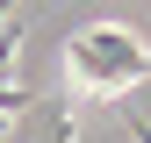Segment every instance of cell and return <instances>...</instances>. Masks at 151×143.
I'll return each mask as SVG.
<instances>
[{
    "instance_id": "cell-3",
    "label": "cell",
    "mask_w": 151,
    "mask_h": 143,
    "mask_svg": "<svg viewBox=\"0 0 151 143\" xmlns=\"http://www.w3.org/2000/svg\"><path fill=\"white\" fill-rule=\"evenodd\" d=\"M14 50H22V29H14V22H0V79H7V64H14Z\"/></svg>"
},
{
    "instance_id": "cell-4",
    "label": "cell",
    "mask_w": 151,
    "mask_h": 143,
    "mask_svg": "<svg viewBox=\"0 0 151 143\" xmlns=\"http://www.w3.org/2000/svg\"><path fill=\"white\" fill-rule=\"evenodd\" d=\"M129 143H151V122L144 115H129Z\"/></svg>"
},
{
    "instance_id": "cell-5",
    "label": "cell",
    "mask_w": 151,
    "mask_h": 143,
    "mask_svg": "<svg viewBox=\"0 0 151 143\" xmlns=\"http://www.w3.org/2000/svg\"><path fill=\"white\" fill-rule=\"evenodd\" d=\"M14 7H22V0H0V22H14Z\"/></svg>"
},
{
    "instance_id": "cell-1",
    "label": "cell",
    "mask_w": 151,
    "mask_h": 143,
    "mask_svg": "<svg viewBox=\"0 0 151 143\" xmlns=\"http://www.w3.org/2000/svg\"><path fill=\"white\" fill-rule=\"evenodd\" d=\"M65 64H72V86L79 93H129V86L151 79V43L122 22H101V29H79L65 43Z\"/></svg>"
},
{
    "instance_id": "cell-2",
    "label": "cell",
    "mask_w": 151,
    "mask_h": 143,
    "mask_svg": "<svg viewBox=\"0 0 151 143\" xmlns=\"http://www.w3.org/2000/svg\"><path fill=\"white\" fill-rule=\"evenodd\" d=\"M43 136H50V143H79V136H72V100H65V93L43 100Z\"/></svg>"
}]
</instances>
